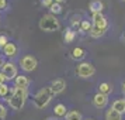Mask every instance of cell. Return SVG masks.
<instances>
[{"mask_svg":"<svg viewBox=\"0 0 125 120\" xmlns=\"http://www.w3.org/2000/svg\"><path fill=\"white\" fill-rule=\"evenodd\" d=\"M3 64H4V61H3V59L0 58V69H1V67H3Z\"/></svg>","mask_w":125,"mask_h":120,"instance_id":"31","label":"cell"},{"mask_svg":"<svg viewBox=\"0 0 125 120\" xmlns=\"http://www.w3.org/2000/svg\"><path fill=\"white\" fill-rule=\"evenodd\" d=\"M89 34H90V37H93V38H100V37H103V35L105 34V30L97 28V27L93 26V28H91V31L89 33Z\"/></svg>","mask_w":125,"mask_h":120,"instance_id":"22","label":"cell"},{"mask_svg":"<svg viewBox=\"0 0 125 120\" xmlns=\"http://www.w3.org/2000/svg\"><path fill=\"white\" fill-rule=\"evenodd\" d=\"M94 74H96V68H94V65L90 64V62H82V64H79L77 68H76V75L80 76V78H83V79L91 78Z\"/></svg>","mask_w":125,"mask_h":120,"instance_id":"4","label":"cell"},{"mask_svg":"<svg viewBox=\"0 0 125 120\" xmlns=\"http://www.w3.org/2000/svg\"><path fill=\"white\" fill-rule=\"evenodd\" d=\"M7 0H0V10H6L7 9Z\"/></svg>","mask_w":125,"mask_h":120,"instance_id":"29","label":"cell"},{"mask_svg":"<svg viewBox=\"0 0 125 120\" xmlns=\"http://www.w3.org/2000/svg\"><path fill=\"white\" fill-rule=\"evenodd\" d=\"M9 42H10V41H9V37H7L6 34H0V48H1V50H3Z\"/></svg>","mask_w":125,"mask_h":120,"instance_id":"25","label":"cell"},{"mask_svg":"<svg viewBox=\"0 0 125 120\" xmlns=\"http://www.w3.org/2000/svg\"><path fill=\"white\" fill-rule=\"evenodd\" d=\"M0 120H1V119H0Z\"/></svg>","mask_w":125,"mask_h":120,"instance_id":"36","label":"cell"},{"mask_svg":"<svg viewBox=\"0 0 125 120\" xmlns=\"http://www.w3.org/2000/svg\"><path fill=\"white\" fill-rule=\"evenodd\" d=\"M113 109L114 110H117L118 113L124 114L125 113V99H117V100H114Z\"/></svg>","mask_w":125,"mask_h":120,"instance_id":"15","label":"cell"},{"mask_svg":"<svg viewBox=\"0 0 125 120\" xmlns=\"http://www.w3.org/2000/svg\"><path fill=\"white\" fill-rule=\"evenodd\" d=\"M48 120H53V119H48Z\"/></svg>","mask_w":125,"mask_h":120,"instance_id":"34","label":"cell"},{"mask_svg":"<svg viewBox=\"0 0 125 120\" xmlns=\"http://www.w3.org/2000/svg\"><path fill=\"white\" fill-rule=\"evenodd\" d=\"M76 38V33L73 31V28H66V31H65V35H63V40H65V42L66 44H69V42H72V41Z\"/></svg>","mask_w":125,"mask_h":120,"instance_id":"19","label":"cell"},{"mask_svg":"<svg viewBox=\"0 0 125 120\" xmlns=\"http://www.w3.org/2000/svg\"><path fill=\"white\" fill-rule=\"evenodd\" d=\"M80 24H82V17L80 16H73L72 20H70V28H79Z\"/></svg>","mask_w":125,"mask_h":120,"instance_id":"24","label":"cell"},{"mask_svg":"<svg viewBox=\"0 0 125 120\" xmlns=\"http://www.w3.org/2000/svg\"><path fill=\"white\" fill-rule=\"evenodd\" d=\"M20 65H21V68H23L25 72H31V71H34V69L37 68L38 61H37V58L32 57V55H24V57L20 59Z\"/></svg>","mask_w":125,"mask_h":120,"instance_id":"5","label":"cell"},{"mask_svg":"<svg viewBox=\"0 0 125 120\" xmlns=\"http://www.w3.org/2000/svg\"><path fill=\"white\" fill-rule=\"evenodd\" d=\"M122 92H124V95H125V82L122 83Z\"/></svg>","mask_w":125,"mask_h":120,"instance_id":"32","label":"cell"},{"mask_svg":"<svg viewBox=\"0 0 125 120\" xmlns=\"http://www.w3.org/2000/svg\"><path fill=\"white\" fill-rule=\"evenodd\" d=\"M49 12H51V14H53V16L61 14V13H62V4H59V3H53V4L49 7Z\"/></svg>","mask_w":125,"mask_h":120,"instance_id":"23","label":"cell"},{"mask_svg":"<svg viewBox=\"0 0 125 120\" xmlns=\"http://www.w3.org/2000/svg\"><path fill=\"white\" fill-rule=\"evenodd\" d=\"M66 114H68V109L63 103H58L53 107V116L55 117H66Z\"/></svg>","mask_w":125,"mask_h":120,"instance_id":"14","label":"cell"},{"mask_svg":"<svg viewBox=\"0 0 125 120\" xmlns=\"http://www.w3.org/2000/svg\"><path fill=\"white\" fill-rule=\"evenodd\" d=\"M38 26H40V28L42 30V31H46V33L58 31V30L61 28V23H59V20L56 18V16H53V14H51V13L44 14V16L41 17Z\"/></svg>","mask_w":125,"mask_h":120,"instance_id":"2","label":"cell"},{"mask_svg":"<svg viewBox=\"0 0 125 120\" xmlns=\"http://www.w3.org/2000/svg\"><path fill=\"white\" fill-rule=\"evenodd\" d=\"M0 71L6 75L9 80L16 79V76H17V67H16L13 62H10V61H6V62L3 64V67H1Z\"/></svg>","mask_w":125,"mask_h":120,"instance_id":"6","label":"cell"},{"mask_svg":"<svg viewBox=\"0 0 125 120\" xmlns=\"http://www.w3.org/2000/svg\"><path fill=\"white\" fill-rule=\"evenodd\" d=\"M65 119L66 120H82V113L77 112V110H70V112H68Z\"/></svg>","mask_w":125,"mask_h":120,"instance_id":"21","label":"cell"},{"mask_svg":"<svg viewBox=\"0 0 125 120\" xmlns=\"http://www.w3.org/2000/svg\"><path fill=\"white\" fill-rule=\"evenodd\" d=\"M93 105L97 109H105V106L108 105V96L97 92L96 95L93 96Z\"/></svg>","mask_w":125,"mask_h":120,"instance_id":"8","label":"cell"},{"mask_svg":"<svg viewBox=\"0 0 125 120\" xmlns=\"http://www.w3.org/2000/svg\"><path fill=\"white\" fill-rule=\"evenodd\" d=\"M30 85V79L25 75H17L14 79V86L16 88H21V89H27Z\"/></svg>","mask_w":125,"mask_h":120,"instance_id":"12","label":"cell"},{"mask_svg":"<svg viewBox=\"0 0 125 120\" xmlns=\"http://www.w3.org/2000/svg\"><path fill=\"white\" fill-rule=\"evenodd\" d=\"M105 120H122V114L118 113L117 110H114L113 107L107 110V113H105Z\"/></svg>","mask_w":125,"mask_h":120,"instance_id":"17","label":"cell"},{"mask_svg":"<svg viewBox=\"0 0 125 120\" xmlns=\"http://www.w3.org/2000/svg\"><path fill=\"white\" fill-rule=\"evenodd\" d=\"M17 52H18V48H17V45L14 44V42H9L4 48H3V54L6 55V57H9V58H13V57H16L17 55Z\"/></svg>","mask_w":125,"mask_h":120,"instance_id":"11","label":"cell"},{"mask_svg":"<svg viewBox=\"0 0 125 120\" xmlns=\"http://www.w3.org/2000/svg\"><path fill=\"white\" fill-rule=\"evenodd\" d=\"M91 23H93V26L97 27V28L105 30V31H107V28H108V21H107V18L104 17L103 13H94L93 17H91Z\"/></svg>","mask_w":125,"mask_h":120,"instance_id":"7","label":"cell"},{"mask_svg":"<svg viewBox=\"0 0 125 120\" xmlns=\"http://www.w3.org/2000/svg\"><path fill=\"white\" fill-rule=\"evenodd\" d=\"M86 57V51L83 48H80V47H76L72 50V58L76 59V61H80V59H83Z\"/></svg>","mask_w":125,"mask_h":120,"instance_id":"16","label":"cell"},{"mask_svg":"<svg viewBox=\"0 0 125 120\" xmlns=\"http://www.w3.org/2000/svg\"><path fill=\"white\" fill-rule=\"evenodd\" d=\"M55 96V93L52 91L51 86H45V88H42L40 91L35 93L34 99H32V102H34V106L37 109H44L46 107L49 102L52 100V97Z\"/></svg>","mask_w":125,"mask_h":120,"instance_id":"1","label":"cell"},{"mask_svg":"<svg viewBox=\"0 0 125 120\" xmlns=\"http://www.w3.org/2000/svg\"><path fill=\"white\" fill-rule=\"evenodd\" d=\"M91 28H93V23H90L89 20H82V24L79 27V30L82 33H90Z\"/></svg>","mask_w":125,"mask_h":120,"instance_id":"20","label":"cell"},{"mask_svg":"<svg viewBox=\"0 0 125 120\" xmlns=\"http://www.w3.org/2000/svg\"><path fill=\"white\" fill-rule=\"evenodd\" d=\"M86 120H94V119H91V117H87V119H86Z\"/></svg>","mask_w":125,"mask_h":120,"instance_id":"33","label":"cell"},{"mask_svg":"<svg viewBox=\"0 0 125 120\" xmlns=\"http://www.w3.org/2000/svg\"><path fill=\"white\" fill-rule=\"evenodd\" d=\"M14 89H16V86L10 88L7 83L0 85V97H3V99H4V100H7V103H9L10 97H11L13 93H14Z\"/></svg>","mask_w":125,"mask_h":120,"instance_id":"9","label":"cell"},{"mask_svg":"<svg viewBox=\"0 0 125 120\" xmlns=\"http://www.w3.org/2000/svg\"><path fill=\"white\" fill-rule=\"evenodd\" d=\"M7 80H9V79H7V76H6L4 74H3L1 71H0V85H3V83H6Z\"/></svg>","mask_w":125,"mask_h":120,"instance_id":"28","label":"cell"},{"mask_svg":"<svg viewBox=\"0 0 125 120\" xmlns=\"http://www.w3.org/2000/svg\"><path fill=\"white\" fill-rule=\"evenodd\" d=\"M27 89H21V88H16L14 89V93L13 96L10 97L9 100V106L13 109V110H21L25 105V100H27Z\"/></svg>","mask_w":125,"mask_h":120,"instance_id":"3","label":"cell"},{"mask_svg":"<svg viewBox=\"0 0 125 120\" xmlns=\"http://www.w3.org/2000/svg\"><path fill=\"white\" fill-rule=\"evenodd\" d=\"M89 9L90 12L94 14V13H103L104 10V4H103L101 0H91L90 4H89Z\"/></svg>","mask_w":125,"mask_h":120,"instance_id":"13","label":"cell"},{"mask_svg":"<svg viewBox=\"0 0 125 120\" xmlns=\"http://www.w3.org/2000/svg\"><path fill=\"white\" fill-rule=\"evenodd\" d=\"M122 1H125V0H122Z\"/></svg>","mask_w":125,"mask_h":120,"instance_id":"35","label":"cell"},{"mask_svg":"<svg viewBox=\"0 0 125 120\" xmlns=\"http://www.w3.org/2000/svg\"><path fill=\"white\" fill-rule=\"evenodd\" d=\"M53 3H55V0H40V4H41V6L48 7V9H49Z\"/></svg>","mask_w":125,"mask_h":120,"instance_id":"26","label":"cell"},{"mask_svg":"<svg viewBox=\"0 0 125 120\" xmlns=\"http://www.w3.org/2000/svg\"><path fill=\"white\" fill-rule=\"evenodd\" d=\"M111 92H113V86L110 85L108 82H103V83L98 85V93H103V95L108 96Z\"/></svg>","mask_w":125,"mask_h":120,"instance_id":"18","label":"cell"},{"mask_svg":"<svg viewBox=\"0 0 125 120\" xmlns=\"http://www.w3.org/2000/svg\"><path fill=\"white\" fill-rule=\"evenodd\" d=\"M6 114H7V110H6V107L0 103V119L3 120L4 117H6Z\"/></svg>","mask_w":125,"mask_h":120,"instance_id":"27","label":"cell"},{"mask_svg":"<svg viewBox=\"0 0 125 120\" xmlns=\"http://www.w3.org/2000/svg\"><path fill=\"white\" fill-rule=\"evenodd\" d=\"M51 88H52V91H53L55 95L62 93V92L65 91V88H66V82H65L62 78H56V79H53L51 82Z\"/></svg>","mask_w":125,"mask_h":120,"instance_id":"10","label":"cell"},{"mask_svg":"<svg viewBox=\"0 0 125 120\" xmlns=\"http://www.w3.org/2000/svg\"><path fill=\"white\" fill-rule=\"evenodd\" d=\"M65 1H66V0H55V3H59V4H62Z\"/></svg>","mask_w":125,"mask_h":120,"instance_id":"30","label":"cell"}]
</instances>
